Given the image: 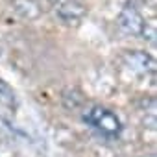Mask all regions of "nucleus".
<instances>
[{"label": "nucleus", "mask_w": 157, "mask_h": 157, "mask_svg": "<svg viewBox=\"0 0 157 157\" xmlns=\"http://www.w3.org/2000/svg\"><path fill=\"white\" fill-rule=\"evenodd\" d=\"M83 122L87 126H91L94 131H98L100 135L107 137V139H117L122 131V124H120V118L102 107V105H91L83 111Z\"/></svg>", "instance_id": "f257e3e1"}, {"label": "nucleus", "mask_w": 157, "mask_h": 157, "mask_svg": "<svg viewBox=\"0 0 157 157\" xmlns=\"http://www.w3.org/2000/svg\"><path fill=\"white\" fill-rule=\"evenodd\" d=\"M144 19L142 15L139 13V10L133 6V4H126L124 10L120 11V17H118V28L126 33V35H140L142 33V28H144Z\"/></svg>", "instance_id": "f03ea898"}, {"label": "nucleus", "mask_w": 157, "mask_h": 157, "mask_svg": "<svg viewBox=\"0 0 157 157\" xmlns=\"http://www.w3.org/2000/svg\"><path fill=\"white\" fill-rule=\"evenodd\" d=\"M124 65L137 76H148L155 72V61L150 54L135 50V52H128L124 56Z\"/></svg>", "instance_id": "7ed1b4c3"}, {"label": "nucleus", "mask_w": 157, "mask_h": 157, "mask_svg": "<svg viewBox=\"0 0 157 157\" xmlns=\"http://www.w3.org/2000/svg\"><path fill=\"white\" fill-rule=\"evenodd\" d=\"M56 13L65 24H76L85 15V8L78 0H57L56 2Z\"/></svg>", "instance_id": "20e7f679"}, {"label": "nucleus", "mask_w": 157, "mask_h": 157, "mask_svg": "<svg viewBox=\"0 0 157 157\" xmlns=\"http://www.w3.org/2000/svg\"><path fill=\"white\" fill-rule=\"evenodd\" d=\"M0 104L6 105L8 109H15V105H17L15 93L4 80H0Z\"/></svg>", "instance_id": "39448f33"}, {"label": "nucleus", "mask_w": 157, "mask_h": 157, "mask_svg": "<svg viewBox=\"0 0 157 157\" xmlns=\"http://www.w3.org/2000/svg\"><path fill=\"white\" fill-rule=\"evenodd\" d=\"M63 102L68 109H76L78 105L83 104V94L78 91V89H67L63 93Z\"/></svg>", "instance_id": "423d86ee"}, {"label": "nucleus", "mask_w": 157, "mask_h": 157, "mask_svg": "<svg viewBox=\"0 0 157 157\" xmlns=\"http://www.w3.org/2000/svg\"><path fill=\"white\" fill-rule=\"evenodd\" d=\"M140 35H142L144 39H148L150 43H153V41H155V26H153V22H146Z\"/></svg>", "instance_id": "0eeeda50"}, {"label": "nucleus", "mask_w": 157, "mask_h": 157, "mask_svg": "<svg viewBox=\"0 0 157 157\" xmlns=\"http://www.w3.org/2000/svg\"><path fill=\"white\" fill-rule=\"evenodd\" d=\"M50 2H54V4H56V2H57V0H50Z\"/></svg>", "instance_id": "6e6552de"}]
</instances>
